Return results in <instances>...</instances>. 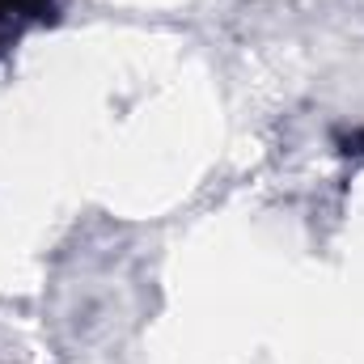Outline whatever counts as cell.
I'll return each instance as SVG.
<instances>
[{
  "instance_id": "cell-1",
  "label": "cell",
  "mask_w": 364,
  "mask_h": 364,
  "mask_svg": "<svg viewBox=\"0 0 364 364\" xmlns=\"http://www.w3.org/2000/svg\"><path fill=\"white\" fill-rule=\"evenodd\" d=\"M55 17V0H0V47L13 43L26 26H43Z\"/></svg>"
}]
</instances>
